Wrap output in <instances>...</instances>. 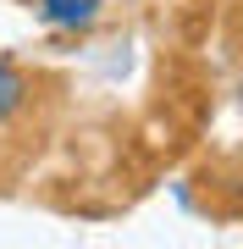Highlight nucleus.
<instances>
[{"instance_id": "nucleus-2", "label": "nucleus", "mask_w": 243, "mask_h": 249, "mask_svg": "<svg viewBox=\"0 0 243 249\" xmlns=\"http://www.w3.org/2000/svg\"><path fill=\"white\" fill-rule=\"evenodd\" d=\"M99 11H105V0H39V17H45L50 28H89Z\"/></svg>"}, {"instance_id": "nucleus-1", "label": "nucleus", "mask_w": 243, "mask_h": 249, "mask_svg": "<svg viewBox=\"0 0 243 249\" xmlns=\"http://www.w3.org/2000/svg\"><path fill=\"white\" fill-rule=\"evenodd\" d=\"M28 106H33V78H28L22 67H11V61H0V133L6 127H17Z\"/></svg>"}, {"instance_id": "nucleus-3", "label": "nucleus", "mask_w": 243, "mask_h": 249, "mask_svg": "<svg viewBox=\"0 0 243 249\" xmlns=\"http://www.w3.org/2000/svg\"><path fill=\"white\" fill-rule=\"evenodd\" d=\"M238 28H243V6H238Z\"/></svg>"}]
</instances>
